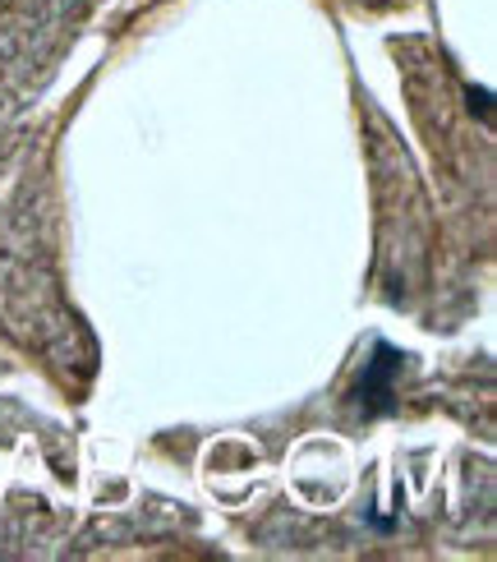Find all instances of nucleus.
I'll return each mask as SVG.
<instances>
[{"mask_svg":"<svg viewBox=\"0 0 497 562\" xmlns=\"http://www.w3.org/2000/svg\"><path fill=\"white\" fill-rule=\"evenodd\" d=\"M396 369H400V356H396V350H392V346H377V360H373V369H369V379L360 383V396H369V402H373V396H387Z\"/></svg>","mask_w":497,"mask_h":562,"instance_id":"obj_1","label":"nucleus"}]
</instances>
